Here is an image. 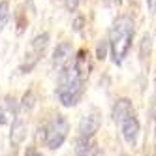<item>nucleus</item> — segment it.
<instances>
[{
  "instance_id": "1",
  "label": "nucleus",
  "mask_w": 156,
  "mask_h": 156,
  "mask_svg": "<svg viewBox=\"0 0 156 156\" xmlns=\"http://www.w3.org/2000/svg\"><path fill=\"white\" fill-rule=\"evenodd\" d=\"M88 70H90V64L85 51H79L77 57L70 58L58 70L57 96L64 107H73L79 104L85 92V83L88 79Z\"/></svg>"
},
{
  "instance_id": "2",
  "label": "nucleus",
  "mask_w": 156,
  "mask_h": 156,
  "mask_svg": "<svg viewBox=\"0 0 156 156\" xmlns=\"http://www.w3.org/2000/svg\"><path fill=\"white\" fill-rule=\"evenodd\" d=\"M133 36H136V23H133V19L130 15H119L111 23L107 43H109V51H111V57H113V62L117 66H120L124 62V58L128 57Z\"/></svg>"
},
{
  "instance_id": "3",
  "label": "nucleus",
  "mask_w": 156,
  "mask_h": 156,
  "mask_svg": "<svg viewBox=\"0 0 156 156\" xmlns=\"http://www.w3.org/2000/svg\"><path fill=\"white\" fill-rule=\"evenodd\" d=\"M40 132H43L41 137H43L45 147L51 149V151H57V149L62 147V143L66 141V137H68L70 122L64 115H57V117H53Z\"/></svg>"
},
{
  "instance_id": "4",
  "label": "nucleus",
  "mask_w": 156,
  "mask_h": 156,
  "mask_svg": "<svg viewBox=\"0 0 156 156\" xmlns=\"http://www.w3.org/2000/svg\"><path fill=\"white\" fill-rule=\"evenodd\" d=\"M47 45H49V34H47V32L38 34L34 40L30 41V47L25 53V60H23V64H21V68H19L21 73H30L32 70L36 68V64L40 62V58L45 55Z\"/></svg>"
},
{
  "instance_id": "5",
  "label": "nucleus",
  "mask_w": 156,
  "mask_h": 156,
  "mask_svg": "<svg viewBox=\"0 0 156 156\" xmlns=\"http://www.w3.org/2000/svg\"><path fill=\"white\" fill-rule=\"evenodd\" d=\"M119 126H120V133H122V139L126 141V145L136 147L137 137H139V132H141V124H139V119L136 115V111L122 119L119 122Z\"/></svg>"
},
{
  "instance_id": "6",
  "label": "nucleus",
  "mask_w": 156,
  "mask_h": 156,
  "mask_svg": "<svg viewBox=\"0 0 156 156\" xmlns=\"http://www.w3.org/2000/svg\"><path fill=\"white\" fill-rule=\"evenodd\" d=\"M100 126H102V113H100V109L92 107L88 113L83 115V119L79 122V128H77L79 137H94Z\"/></svg>"
},
{
  "instance_id": "7",
  "label": "nucleus",
  "mask_w": 156,
  "mask_h": 156,
  "mask_svg": "<svg viewBox=\"0 0 156 156\" xmlns=\"http://www.w3.org/2000/svg\"><path fill=\"white\" fill-rule=\"evenodd\" d=\"M19 115V104L13 96H2L0 98V124H12Z\"/></svg>"
},
{
  "instance_id": "8",
  "label": "nucleus",
  "mask_w": 156,
  "mask_h": 156,
  "mask_svg": "<svg viewBox=\"0 0 156 156\" xmlns=\"http://www.w3.org/2000/svg\"><path fill=\"white\" fill-rule=\"evenodd\" d=\"M75 154L77 156H98L100 147L94 137H77L75 143Z\"/></svg>"
},
{
  "instance_id": "9",
  "label": "nucleus",
  "mask_w": 156,
  "mask_h": 156,
  "mask_svg": "<svg viewBox=\"0 0 156 156\" xmlns=\"http://www.w3.org/2000/svg\"><path fill=\"white\" fill-rule=\"evenodd\" d=\"M72 51H73V49H72V43H70V41L58 43L57 49H55V53H53V66H55V68L60 70L62 66L72 58Z\"/></svg>"
},
{
  "instance_id": "10",
  "label": "nucleus",
  "mask_w": 156,
  "mask_h": 156,
  "mask_svg": "<svg viewBox=\"0 0 156 156\" xmlns=\"http://www.w3.org/2000/svg\"><path fill=\"white\" fill-rule=\"evenodd\" d=\"M133 104H132V100H128V98H120V100H117L115 102V105H113V111H111V117H113V120L119 122L124 119V117H128L130 113H133Z\"/></svg>"
},
{
  "instance_id": "11",
  "label": "nucleus",
  "mask_w": 156,
  "mask_h": 156,
  "mask_svg": "<svg viewBox=\"0 0 156 156\" xmlns=\"http://www.w3.org/2000/svg\"><path fill=\"white\" fill-rule=\"evenodd\" d=\"M27 139V122L23 119H15L12 122V133H9V141H12L13 147H19L21 143Z\"/></svg>"
},
{
  "instance_id": "12",
  "label": "nucleus",
  "mask_w": 156,
  "mask_h": 156,
  "mask_svg": "<svg viewBox=\"0 0 156 156\" xmlns=\"http://www.w3.org/2000/svg\"><path fill=\"white\" fill-rule=\"evenodd\" d=\"M151 47H152V38H151V34H145L141 38V45H139V58H141V62H145V58H149Z\"/></svg>"
},
{
  "instance_id": "13",
  "label": "nucleus",
  "mask_w": 156,
  "mask_h": 156,
  "mask_svg": "<svg viewBox=\"0 0 156 156\" xmlns=\"http://www.w3.org/2000/svg\"><path fill=\"white\" fill-rule=\"evenodd\" d=\"M9 15H12L9 13V4L6 0H2V2H0V32L6 28L8 21H9Z\"/></svg>"
},
{
  "instance_id": "14",
  "label": "nucleus",
  "mask_w": 156,
  "mask_h": 156,
  "mask_svg": "<svg viewBox=\"0 0 156 156\" xmlns=\"http://www.w3.org/2000/svg\"><path fill=\"white\" fill-rule=\"evenodd\" d=\"M107 49H109L107 40H102V41L98 43V47H96V57H98L100 60H104V58L107 57Z\"/></svg>"
},
{
  "instance_id": "15",
  "label": "nucleus",
  "mask_w": 156,
  "mask_h": 156,
  "mask_svg": "<svg viewBox=\"0 0 156 156\" xmlns=\"http://www.w3.org/2000/svg\"><path fill=\"white\" fill-rule=\"evenodd\" d=\"M79 2L81 0H64V6H66V9H68L70 13H73L77 8H79Z\"/></svg>"
},
{
  "instance_id": "16",
  "label": "nucleus",
  "mask_w": 156,
  "mask_h": 156,
  "mask_svg": "<svg viewBox=\"0 0 156 156\" xmlns=\"http://www.w3.org/2000/svg\"><path fill=\"white\" fill-rule=\"evenodd\" d=\"M32 105H34V96H32V92H28V94H25V98H23V109H30Z\"/></svg>"
},
{
  "instance_id": "17",
  "label": "nucleus",
  "mask_w": 156,
  "mask_h": 156,
  "mask_svg": "<svg viewBox=\"0 0 156 156\" xmlns=\"http://www.w3.org/2000/svg\"><path fill=\"white\" fill-rule=\"evenodd\" d=\"M147 6H149L151 15H154V13H156V0H147Z\"/></svg>"
},
{
  "instance_id": "18",
  "label": "nucleus",
  "mask_w": 156,
  "mask_h": 156,
  "mask_svg": "<svg viewBox=\"0 0 156 156\" xmlns=\"http://www.w3.org/2000/svg\"><path fill=\"white\" fill-rule=\"evenodd\" d=\"M105 6H120L122 4V0H104Z\"/></svg>"
},
{
  "instance_id": "19",
  "label": "nucleus",
  "mask_w": 156,
  "mask_h": 156,
  "mask_svg": "<svg viewBox=\"0 0 156 156\" xmlns=\"http://www.w3.org/2000/svg\"><path fill=\"white\" fill-rule=\"evenodd\" d=\"M27 156H41V154H40L38 151H34V149H30V151L27 152Z\"/></svg>"
},
{
  "instance_id": "20",
  "label": "nucleus",
  "mask_w": 156,
  "mask_h": 156,
  "mask_svg": "<svg viewBox=\"0 0 156 156\" xmlns=\"http://www.w3.org/2000/svg\"><path fill=\"white\" fill-rule=\"evenodd\" d=\"M152 105H154V107H156V98H154V100H152ZM152 119H156V109H152Z\"/></svg>"
},
{
  "instance_id": "21",
  "label": "nucleus",
  "mask_w": 156,
  "mask_h": 156,
  "mask_svg": "<svg viewBox=\"0 0 156 156\" xmlns=\"http://www.w3.org/2000/svg\"><path fill=\"white\" fill-rule=\"evenodd\" d=\"M154 156H156V128H154Z\"/></svg>"
}]
</instances>
